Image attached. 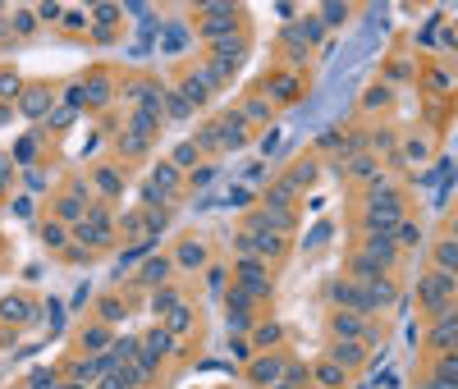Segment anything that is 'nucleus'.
Instances as JSON below:
<instances>
[{"label":"nucleus","instance_id":"4","mask_svg":"<svg viewBox=\"0 0 458 389\" xmlns=\"http://www.w3.org/2000/svg\"><path fill=\"white\" fill-rule=\"evenodd\" d=\"M335 339H367V344H372V339H381V335L367 325V316H357V311H339L335 316Z\"/></svg>","mask_w":458,"mask_h":389},{"label":"nucleus","instance_id":"8","mask_svg":"<svg viewBox=\"0 0 458 389\" xmlns=\"http://www.w3.org/2000/svg\"><path fill=\"white\" fill-rule=\"evenodd\" d=\"M216 129H220V147H243L248 142V120L243 115H225Z\"/></svg>","mask_w":458,"mask_h":389},{"label":"nucleus","instance_id":"43","mask_svg":"<svg viewBox=\"0 0 458 389\" xmlns=\"http://www.w3.org/2000/svg\"><path fill=\"white\" fill-rule=\"evenodd\" d=\"M33 389H55V376L51 371H37L33 376Z\"/></svg>","mask_w":458,"mask_h":389},{"label":"nucleus","instance_id":"14","mask_svg":"<svg viewBox=\"0 0 458 389\" xmlns=\"http://www.w3.org/2000/svg\"><path fill=\"white\" fill-rule=\"evenodd\" d=\"M362 362V344L357 339H335V366H357Z\"/></svg>","mask_w":458,"mask_h":389},{"label":"nucleus","instance_id":"40","mask_svg":"<svg viewBox=\"0 0 458 389\" xmlns=\"http://www.w3.org/2000/svg\"><path fill=\"white\" fill-rule=\"evenodd\" d=\"M110 344V335H105V330H87V348H105Z\"/></svg>","mask_w":458,"mask_h":389},{"label":"nucleus","instance_id":"27","mask_svg":"<svg viewBox=\"0 0 458 389\" xmlns=\"http://www.w3.org/2000/svg\"><path fill=\"white\" fill-rule=\"evenodd\" d=\"M165 101H170V115H174V120H188V115H193V105H188V96H183V92H170Z\"/></svg>","mask_w":458,"mask_h":389},{"label":"nucleus","instance_id":"46","mask_svg":"<svg viewBox=\"0 0 458 389\" xmlns=\"http://www.w3.org/2000/svg\"><path fill=\"white\" fill-rule=\"evenodd\" d=\"M344 14H348L344 5H326V18H330V23H339V18H344Z\"/></svg>","mask_w":458,"mask_h":389},{"label":"nucleus","instance_id":"12","mask_svg":"<svg viewBox=\"0 0 458 389\" xmlns=\"http://www.w3.org/2000/svg\"><path fill=\"white\" fill-rule=\"evenodd\" d=\"M362 257H372L381 270H389L394 266V238H367V252Z\"/></svg>","mask_w":458,"mask_h":389},{"label":"nucleus","instance_id":"7","mask_svg":"<svg viewBox=\"0 0 458 389\" xmlns=\"http://www.w3.org/2000/svg\"><path fill=\"white\" fill-rule=\"evenodd\" d=\"M211 92H216V78H211V69L193 74L188 83H183V96H188V105H207V101H211Z\"/></svg>","mask_w":458,"mask_h":389},{"label":"nucleus","instance_id":"48","mask_svg":"<svg viewBox=\"0 0 458 389\" xmlns=\"http://www.w3.org/2000/svg\"><path fill=\"white\" fill-rule=\"evenodd\" d=\"M33 151H37V142H33V138H23V142H18V161H28Z\"/></svg>","mask_w":458,"mask_h":389},{"label":"nucleus","instance_id":"6","mask_svg":"<svg viewBox=\"0 0 458 389\" xmlns=\"http://www.w3.org/2000/svg\"><path fill=\"white\" fill-rule=\"evenodd\" d=\"M330 298H335L344 311H357V316H367V311H372V307H367L362 284H335V289H330Z\"/></svg>","mask_w":458,"mask_h":389},{"label":"nucleus","instance_id":"44","mask_svg":"<svg viewBox=\"0 0 458 389\" xmlns=\"http://www.w3.org/2000/svg\"><path fill=\"white\" fill-rule=\"evenodd\" d=\"M275 96H294V78H275V87H270Z\"/></svg>","mask_w":458,"mask_h":389},{"label":"nucleus","instance_id":"51","mask_svg":"<svg viewBox=\"0 0 458 389\" xmlns=\"http://www.w3.org/2000/svg\"><path fill=\"white\" fill-rule=\"evenodd\" d=\"M64 389H87V385H64Z\"/></svg>","mask_w":458,"mask_h":389},{"label":"nucleus","instance_id":"33","mask_svg":"<svg viewBox=\"0 0 458 389\" xmlns=\"http://www.w3.org/2000/svg\"><path fill=\"white\" fill-rule=\"evenodd\" d=\"M316 381H321V385H339V381H344V366L326 362V366H321V371H316Z\"/></svg>","mask_w":458,"mask_h":389},{"label":"nucleus","instance_id":"1","mask_svg":"<svg viewBox=\"0 0 458 389\" xmlns=\"http://www.w3.org/2000/svg\"><path fill=\"white\" fill-rule=\"evenodd\" d=\"M239 289H243L248 298H266V294H270L266 266H261V261H252V257H239Z\"/></svg>","mask_w":458,"mask_h":389},{"label":"nucleus","instance_id":"39","mask_svg":"<svg viewBox=\"0 0 458 389\" xmlns=\"http://www.w3.org/2000/svg\"><path fill=\"white\" fill-rule=\"evenodd\" d=\"M0 96H18V78L14 74H0Z\"/></svg>","mask_w":458,"mask_h":389},{"label":"nucleus","instance_id":"9","mask_svg":"<svg viewBox=\"0 0 458 389\" xmlns=\"http://www.w3.org/2000/svg\"><path fill=\"white\" fill-rule=\"evenodd\" d=\"M367 211H394V216H403V202H399V192L389 188L385 179H376V188H372V202H367Z\"/></svg>","mask_w":458,"mask_h":389},{"label":"nucleus","instance_id":"20","mask_svg":"<svg viewBox=\"0 0 458 389\" xmlns=\"http://www.w3.org/2000/svg\"><path fill=\"white\" fill-rule=\"evenodd\" d=\"M188 325H193V311H188V307H183V303H179V307H174V311H170V316H165V330H170V335H183V330H188Z\"/></svg>","mask_w":458,"mask_h":389},{"label":"nucleus","instance_id":"18","mask_svg":"<svg viewBox=\"0 0 458 389\" xmlns=\"http://www.w3.org/2000/svg\"><path fill=\"white\" fill-rule=\"evenodd\" d=\"M197 156H202V147L197 142H179V147H174V170H188V165H197Z\"/></svg>","mask_w":458,"mask_h":389},{"label":"nucleus","instance_id":"28","mask_svg":"<svg viewBox=\"0 0 458 389\" xmlns=\"http://www.w3.org/2000/svg\"><path fill=\"white\" fill-rule=\"evenodd\" d=\"M165 275H170V261H147V266H142V279H147V284H161Z\"/></svg>","mask_w":458,"mask_h":389},{"label":"nucleus","instance_id":"16","mask_svg":"<svg viewBox=\"0 0 458 389\" xmlns=\"http://www.w3.org/2000/svg\"><path fill=\"white\" fill-rule=\"evenodd\" d=\"M46 110H51V92H46V87H33V92L23 96V115L37 120V115H46Z\"/></svg>","mask_w":458,"mask_h":389},{"label":"nucleus","instance_id":"32","mask_svg":"<svg viewBox=\"0 0 458 389\" xmlns=\"http://www.w3.org/2000/svg\"><path fill=\"white\" fill-rule=\"evenodd\" d=\"M243 120H270V101H248L243 105Z\"/></svg>","mask_w":458,"mask_h":389},{"label":"nucleus","instance_id":"26","mask_svg":"<svg viewBox=\"0 0 458 389\" xmlns=\"http://www.w3.org/2000/svg\"><path fill=\"white\" fill-rule=\"evenodd\" d=\"M60 220H69V225H83V202H78V197H64V202H60Z\"/></svg>","mask_w":458,"mask_h":389},{"label":"nucleus","instance_id":"31","mask_svg":"<svg viewBox=\"0 0 458 389\" xmlns=\"http://www.w3.org/2000/svg\"><path fill=\"white\" fill-rule=\"evenodd\" d=\"M96 183H101V192H120L124 188V179L115 170H96Z\"/></svg>","mask_w":458,"mask_h":389},{"label":"nucleus","instance_id":"10","mask_svg":"<svg viewBox=\"0 0 458 389\" xmlns=\"http://www.w3.org/2000/svg\"><path fill=\"white\" fill-rule=\"evenodd\" d=\"M431 344L440 348V353H450V348H458V316H440V325L431 330Z\"/></svg>","mask_w":458,"mask_h":389},{"label":"nucleus","instance_id":"36","mask_svg":"<svg viewBox=\"0 0 458 389\" xmlns=\"http://www.w3.org/2000/svg\"><path fill=\"white\" fill-rule=\"evenodd\" d=\"M42 238L51 243V248H60V243L69 238V233H64V225H46V229H42Z\"/></svg>","mask_w":458,"mask_h":389},{"label":"nucleus","instance_id":"38","mask_svg":"<svg viewBox=\"0 0 458 389\" xmlns=\"http://www.w3.org/2000/svg\"><path fill=\"white\" fill-rule=\"evenodd\" d=\"M33 28H37V18H33V14H23V9H18V14H14V33H33Z\"/></svg>","mask_w":458,"mask_h":389},{"label":"nucleus","instance_id":"35","mask_svg":"<svg viewBox=\"0 0 458 389\" xmlns=\"http://www.w3.org/2000/svg\"><path fill=\"white\" fill-rule=\"evenodd\" d=\"M96 389H129V381H124V371H105Z\"/></svg>","mask_w":458,"mask_h":389},{"label":"nucleus","instance_id":"25","mask_svg":"<svg viewBox=\"0 0 458 389\" xmlns=\"http://www.w3.org/2000/svg\"><path fill=\"white\" fill-rule=\"evenodd\" d=\"M417 238H422V229H417V225H408V220L394 229V248H417Z\"/></svg>","mask_w":458,"mask_h":389},{"label":"nucleus","instance_id":"47","mask_svg":"<svg viewBox=\"0 0 458 389\" xmlns=\"http://www.w3.org/2000/svg\"><path fill=\"white\" fill-rule=\"evenodd\" d=\"M165 46H170V51H179V46H183V28H170V42H165Z\"/></svg>","mask_w":458,"mask_h":389},{"label":"nucleus","instance_id":"41","mask_svg":"<svg viewBox=\"0 0 458 389\" xmlns=\"http://www.w3.org/2000/svg\"><path fill=\"white\" fill-rule=\"evenodd\" d=\"M275 339H280V325H261L257 330V344H275Z\"/></svg>","mask_w":458,"mask_h":389},{"label":"nucleus","instance_id":"2","mask_svg":"<svg viewBox=\"0 0 458 389\" xmlns=\"http://www.w3.org/2000/svg\"><path fill=\"white\" fill-rule=\"evenodd\" d=\"M450 294H454V279L445 275V270H431V275L422 279V303L431 311H445L450 307Z\"/></svg>","mask_w":458,"mask_h":389},{"label":"nucleus","instance_id":"22","mask_svg":"<svg viewBox=\"0 0 458 389\" xmlns=\"http://www.w3.org/2000/svg\"><path fill=\"white\" fill-rule=\"evenodd\" d=\"M252 376H257L261 385H270V381H280V357H261L257 366H252Z\"/></svg>","mask_w":458,"mask_h":389},{"label":"nucleus","instance_id":"3","mask_svg":"<svg viewBox=\"0 0 458 389\" xmlns=\"http://www.w3.org/2000/svg\"><path fill=\"white\" fill-rule=\"evenodd\" d=\"M174 188H179V170H174L170 161L156 165V174H151V183H147V202H170Z\"/></svg>","mask_w":458,"mask_h":389},{"label":"nucleus","instance_id":"23","mask_svg":"<svg viewBox=\"0 0 458 389\" xmlns=\"http://www.w3.org/2000/svg\"><path fill=\"white\" fill-rule=\"evenodd\" d=\"M435 376H440L445 385H454V389H458V353H445V357H440V366H435Z\"/></svg>","mask_w":458,"mask_h":389},{"label":"nucleus","instance_id":"42","mask_svg":"<svg viewBox=\"0 0 458 389\" xmlns=\"http://www.w3.org/2000/svg\"><path fill=\"white\" fill-rule=\"evenodd\" d=\"M403 161H426V147H422V142H408V147H403Z\"/></svg>","mask_w":458,"mask_h":389},{"label":"nucleus","instance_id":"21","mask_svg":"<svg viewBox=\"0 0 458 389\" xmlns=\"http://www.w3.org/2000/svg\"><path fill=\"white\" fill-rule=\"evenodd\" d=\"M311 179H316V165H311V161H307V165H294V170H289V179H285V183H289V188H294V192H298V188H307V183H311Z\"/></svg>","mask_w":458,"mask_h":389},{"label":"nucleus","instance_id":"24","mask_svg":"<svg viewBox=\"0 0 458 389\" xmlns=\"http://www.w3.org/2000/svg\"><path fill=\"white\" fill-rule=\"evenodd\" d=\"M105 96H110V83H105V78H92V83L83 87V101H92V105H105Z\"/></svg>","mask_w":458,"mask_h":389},{"label":"nucleus","instance_id":"19","mask_svg":"<svg viewBox=\"0 0 458 389\" xmlns=\"http://www.w3.org/2000/svg\"><path fill=\"white\" fill-rule=\"evenodd\" d=\"M174 307H179V294H174V289H156L151 294V311L156 316H170Z\"/></svg>","mask_w":458,"mask_h":389},{"label":"nucleus","instance_id":"17","mask_svg":"<svg viewBox=\"0 0 458 389\" xmlns=\"http://www.w3.org/2000/svg\"><path fill=\"white\" fill-rule=\"evenodd\" d=\"M179 266H188V270L207 266V248L202 243H179Z\"/></svg>","mask_w":458,"mask_h":389},{"label":"nucleus","instance_id":"13","mask_svg":"<svg viewBox=\"0 0 458 389\" xmlns=\"http://www.w3.org/2000/svg\"><path fill=\"white\" fill-rule=\"evenodd\" d=\"M435 266H440L450 279H458V243L454 238H445L440 248H435Z\"/></svg>","mask_w":458,"mask_h":389},{"label":"nucleus","instance_id":"37","mask_svg":"<svg viewBox=\"0 0 458 389\" xmlns=\"http://www.w3.org/2000/svg\"><path fill=\"white\" fill-rule=\"evenodd\" d=\"M101 316H105V320H124V303H115V298H105V303H101Z\"/></svg>","mask_w":458,"mask_h":389},{"label":"nucleus","instance_id":"15","mask_svg":"<svg viewBox=\"0 0 458 389\" xmlns=\"http://www.w3.org/2000/svg\"><path fill=\"white\" fill-rule=\"evenodd\" d=\"M170 348H174V335H170V330H165V325H156V330H151V335H147V339H142V353H151V357H161V353H170Z\"/></svg>","mask_w":458,"mask_h":389},{"label":"nucleus","instance_id":"29","mask_svg":"<svg viewBox=\"0 0 458 389\" xmlns=\"http://www.w3.org/2000/svg\"><path fill=\"white\" fill-rule=\"evenodd\" d=\"M28 311H33V307H28V303H18V298H5V303H0V316H9V320H23Z\"/></svg>","mask_w":458,"mask_h":389},{"label":"nucleus","instance_id":"5","mask_svg":"<svg viewBox=\"0 0 458 389\" xmlns=\"http://www.w3.org/2000/svg\"><path fill=\"white\" fill-rule=\"evenodd\" d=\"M78 243H83V248H101V243H110V220H105V211H92V216L78 225Z\"/></svg>","mask_w":458,"mask_h":389},{"label":"nucleus","instance_id":"45","mask_svg":"<svg viewBox=\"0 0 458 389\" xmlns=\"http://www.w3.org/2000/svg\"><path fill=\"white\" fill-rule=\"evenodd\" d=\"M96 18H101V23H115V18H120V9H115V5H101V9H96Z\"/></svg>","mask_w":458,"mask_h":389},{"label":"nucleus","instance_id":"30","mask_svg":"<svg viewBox=\"0 0 458 389\" xmlns=\"http://www.w3.org/2000/svg\"><path fill=\"white\" fill-rule=\"evenodd\" d=\"M348 170H353L357 179H376V161H372V156H353V165H348Z\"/></svg>","mask_w":458,"mask_h":389},{"label":"nucleus","instance_id":"52","mask_svg":"<svg viewBox=\"0 0 458 389\" xmlns=\"http://www.w3.org/2000/svg\"><path fill=\"white\" fill-rule=\"evenodd\" d=\"M454 233H458V220H454ZM454 243H458V238H454Z\"/></svg>","mask_w":458,"mask_h":389},{"label":"nucleus","instance_id":"11","mask_svg":"<svg viewBox=\"0 0 458 389\" xmlns=\"http://www.w3.org/2000/svg\"><path fill=\"white\" fill-rule=\"evenodd\" d=\"M362 294H367V307H389L394 303V284H389V279L381 275V279H372V284H362Z\"/></svg>","mask_w":458,"mask_h":389},{"label":"nucleus","instance_id":"50","mask_svg":"<svg viewBox=\"0 0 458 389\" xmlns=\"http://www.w3.org/2000/svg\"><path fill=\"white\" fill-rule=\"evenodd\" d=\"M9 183V161H0V188Z\"/></svg>","mask_w":458,"mask_h":389},{"label":"nucleus","instance_id":"49","mask_svg":"<svg viewBox=\"0 0 458 389\" xmlns=\"http://www.w3.org/2000/svg\"><path fill=\"white\" fill-rule=\"evenodd\" d=\"M422 389H454V385H445V381H440V376H431V381H426Z\"/></svg>","mask_w":458,"mask_h":389},{"label":"nucleus","instance_id":"34","mask_svg":"<svg viewBox=\"0 0 458 389\" xmlns=\"http://www.w3.org/2000/svg\"><path fill=\"white\" fill-rule=\"evenodd\" d=\"M248 303H252V298L243 294V289H229V311H234V316H248Z\"/></svg>","mask_w":458,"mask_h":389}]
</instances>
